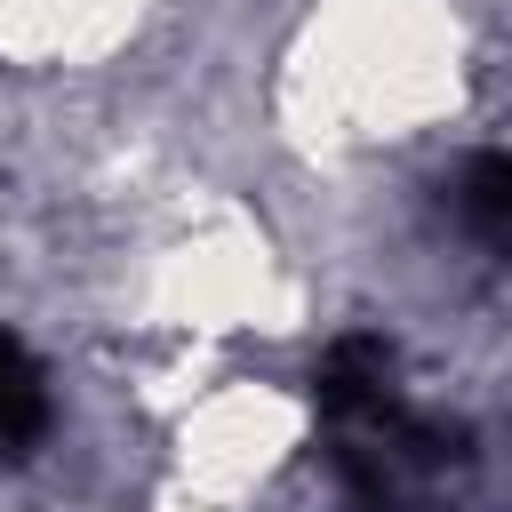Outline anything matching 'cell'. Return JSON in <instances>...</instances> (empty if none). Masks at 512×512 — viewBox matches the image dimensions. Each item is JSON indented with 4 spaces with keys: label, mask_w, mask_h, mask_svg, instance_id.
I'll use <instances>...</instances> for the list:
<instances>
[{
    "label": "cell",
    "mask_w": 512,
    "mask_h": 512,
    "mask_svg": "<svg viewBox=\"0 0 512 512\" xmlns=\"http://www.w3.org/2000/svg\"><path fill=\"white\" fill-rule=\"evenodd\" d=\"M40 432H48V376H40V360L0 328V464L24 456Z\"/></svg>",
    "instance_id": "6da1fadb"
}]
</instances>
